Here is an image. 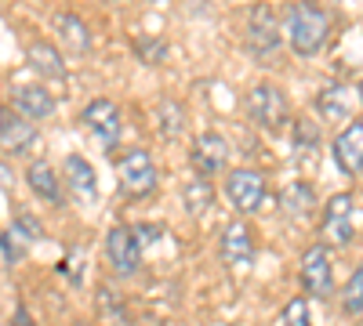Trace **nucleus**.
I'll return each mask as SVG.
<instances>
[{"instance_id":"2eb2a0df","label":"nucleus","mask_w":363,"mask_h":326,"mask_svg":"<svg viewBox=\"0 0 363 326\" xmlns=\"http://www.w3.org/2000/svg\"><path fill=\"white\" fill-rule=\"evenodd\" d=\"M62 167H66V182H69L73 196L84 199V203H95L99 199V174H95V167L87 163V156L73 153V156H66Z\"/></svg>"},{"instance_id":"393cba45","label":"nucleus","mask_w":363,"mask_h":326,"mask_svg":"<svg viewBox=\"0 0 363 326\" xmlns=\"http://www.w3.org/2000/svg\"><path fill=\"white\" fill-rule=\"evenodd\" d=\"M294 141H298V149H313V145L320 141V127L301 116V120L294 124Z\"/></svg>"},{"instance_id":"9b49d317","label":"nucleus","mask_w":363,"mask_h":326,"mask_svg":"<svg viewBox=\"0 0 363 326\" xmlns=\"http://www.w3.org/2000/svg\"><path fill=\"white\" fill-rule=\"evenodd\" d=\"M84 127L95 134L106 149H113V141L120 138V105L109 98H95L84 105Z\"/></svg>"},{"instance_id":"20e7f679","label":"nucleus","mask_w":363,"mask_h":326,"mask_svg":"<svg viewBox=\"0 0 363 326\" xmlns=\"http://www.w3.org/2000/svg\"><path fill=\"white\" fill-rule=\"evenodd\" d=\"M265 196H269V185H265L262 170L240 167V170H229V174H225V199L236 206L240 214H255V211H262Z\"/></svg>"},{"instance_id":"dca6fc26","label":"nucleus","mask_w":363,"mask_h":326,"mask_svg":"<svg viewBox=\"0 0 363 326\" xmlns=\"http://www.w3.org/2000/svg\"><path fill=\"white\" fill-rule=\"evenodd\" d=\"M316 109L327 116V120H345V116H352L356 109V91L349 83H327L320 98H316Z\"/></svg>"},{"instance_id":"6ab92c4d","label":"nucleus","mask_w":363,"mask_h":326,"mask_svg":"<svg viewBox=\"0 0 363 326\" xmlns=\"http://www.w3.org/2000/svg\"><path fill=\"white\" fill-rule=\"evenodd\" d=\"M29 66H33L37 73H44V76H51V80H62L66 76L62 54H58V47L48 44V40H33V44H29Z\"/></svg>"},{"instance_id":"6e6552de","label":"nucleus","mask_w":363,"mask_h":326,"mask_svg":"<svg viewBox=\"0 0 363 326\" xmlns=\"http://www.w3.org/2000/svg\"><path fill=\"white\" fill-rule=\"evenodd\" d=\"M301 286H306L313 298H327L335 290V269H330V254L327 247H309L301 254Z\"/></svg>"},{"instance_id":"f3484780","label":"nucleus","mask_w":363,"mask_h":326,"mask_svg":"<svg viewBox=\"0 0 363 326\" xmlns=\"http://www.w3.org/2000/svg\"><path fill=\"white\" fill-rule=\"evenodd\" d=\"M55 25H58V37H62V47L69 54H87L91 51V29L80 15L73 11H62V15H55Z\"/></svg>"},{"instance_id":"7ed1b4c3","label":"nucleus","mask_w":363,"mask_h":326,"mask_svg":"<svg viewBox=\"0 0 363 326\" xmlns=\"http://www.w3.org/2000/svg\"><path fill=\"white\" fill-rule=\"evenodd\" d=\"M116 182L124 189V196L142 199L157 189V163L145 149H131L116 160Z\"/></svg>"},{"instance_id":"aec40b11","label":"nucleus","mask_w":363,"mask_h":326,"mask_svg":"<svg viewBox=\"0 0 363 326\" xmlns=\"http://www.w3.org/2000/svg\"><path fill=\"white\" fill-rule=\"evenodd\" d=\"M280 206H284L291 218H306V214H313V206H316V192H313V185H309V182H294V185H287V189L280 192Z\"/></svg>"},{"instance_id":"5701e85b","label":"nucleus","mask_w":363,"mask_h":326,"mask_svg":"<svg viewBox=\"0 0 363 326\" xmlns=\"http://www.w3.org/2000/svg\"><path fill=\"white\" fill-rule=\"evenodd\" d=\"M342 308H345V315H363V264L352 272V279L342 293Z\"/></svg>"},{"instance_id":"4468645a","label":"nucleus","mask_w":363,"mask_h":326,"mask_svg":"<svg viewBox=\"0 0 363 326\" xmlns=\"http://www.w3.org/2000/svg\"><path fill=\"white\" fill-rule=\"evenodd\" d=\"M335 160L342 174H359L363 170V120H352L338 138H335Z\"/></svg>"},{"instance_id":"ddd939ff","label":"nucleus","mask_w":363,"mask_h":326,"mask_svg":"<svg viewBox=\"0 0 363 326\" xmlns=\"http://www.w3.org/2000/svg\"><path fill=\"white\" fill-rule=\"evenodd\" d=\"M37 141V127L22 120L18 112H8V116H0V153H8V156H22L29 153V145Z\"/></svg>"},{"instance_id":"f257e3e1","label":"nucleus","mask_w":363,"mask_h":326,"mask_svg":"<svg viewBox=\"0 0 363 326\" xmlns=\"http://www.w3.org/2000/svg\"><path fill=\"white\" fill-rule=\"evenodd\" d=\"M284 33L298 54H316L330 37V15L313 0H294L284 8Z\"/></svg>"},{"instance_id":"b1692460","label":"nucleus","mask_w":363,"mask_h":326,"mask_svg":"<svg viewBox=\"0 0 363 326\" xmlns=\"http://www.w3.org/2000/svg\"><path fill=\"white\" fill-rule=\"evenodd\" d=\"M280 326H313V319H309V305H306V298H294V301H287V305H284V315H280Z\"/></svg>"},{"instance_id":"4be33fe9","label":"nucleus","mask_w":363,"mask_h":326,"mask_svg":"<svg viewBox=\"0 0 363 326\" xmlns=\"http://www.w3.org/2000/svg\"><path fill=\"white\" fill-rule=\"evenodd\" d=\"M182 131H186V112H182V105L178 102H164L160 105V134L164 138H174Z\"/></svg>"},{"instance_id":"412c9836","label":"nucleus","mask_w":363,"mask_h":326,"mask_svg":"<svg viewBox=\"0 0 363 326\" xmlns=\"http://www.w3.org/2000/svg\"><path fill=\"white\" fill-rule=\"evenodd\" d=\"M211 196H215V192H211V185L203 182V177L196 174L193 177V182L186 185V211L193 214V218H200V214H207L211 211Z\"/></svg>"},{"instance_id":"0eeeda50","label":"nucleus","mask_w":363,"mask_h":326,"mask_svg":"<svg viewBox=\"0 0 363 326\" xmlns=\"http://www.w3.org/2000/svg\"><path fill=\"white\" fill-rule=\"evenodd\" d=\"M280 18L272 11V4H255L247 11V25H244V40L251 54H272L280 47Z\"/></svg>"},{"instance_id":"9d476101","label":"nucleus","mask_w":363,"mask_h":326,"mask_svg":"<svg viewBox=\"0 0 363 326\" xmlns=\"http://www.w3.org/2000/svg\"><path fill=\"white\" fill-rule=\"evenodd\" d=\"M189 160H193V170H196L200 177H211V174L225 170V163H229V145H225L222 134L203 131V134H196V141H193Z\"/></svg>"},{"instance_id":"f8f14e48","label":"nucleus","mask_w":363,"mask_h":326,"mask_svg":"<svg viewBox=\"0 0 363 326\" xmlns=\"http://www.w3.org/2000/svg\"><path fill=\"white\" fill-rule=\"evenodd\" d=\"M218 254H222V261H229V264H247V261L255 257V235H251V228H247L244 221H229V225L222 228Z\"/></svg>"},{"instance_id":"bb28decb","label":"nucleus","mask_w":363,"mask_h":326,"mask_svg":"<svg viewBox=\"0 0 363 326\" xmlns=\"http://www.w3.org/2000/svg\"><path fill=\"white\" fill-rule=\"evenodd\" d=\"M359 102H363V83H359Z\"/></svg>"},{"instance_id":"39448f33","label":"nucleus","mask_w":363,"mask_h":326,"mask_svg":"<svg viewBox=\"0 0 363 326\" xmlns=\"http://www.w3.org/2000/svg\"><path fill=\"white\" fill-rule=\"evenodd\" d=\"M352 211H356V196L352 192H338V196H330L327 206H323V225H320V235H323V243L330 247H349L352 243Z\"/></svg>"},{"instance_id":"f03ea898","label":"nucleus","mask_w":363,"mask_h":326,"mask_svg":"<svg viewBox=\"0 0 363 326\" xmlns=\"http://www.w3.org/2000/svg\"><path fill=\"white\" fill-rule=\"evenodd\" d=\"M244 112L251 116V120L265 131H280L287 120H291V98L280 91L277 83H251L247 95H244Z\"/></svg>"},{"instance_id":"a211bd4d","label":"nucleus","mask_w":363,"mask_h":326,"mask_svg":"<svg viewBox=\"0 0 363 326\" xmlns=\"http://www.w3.org/2000/svg\"><path fill=\"white\" fill-rule=\"evenodd\" d=\"M26 182H29V189H33L40 199H48V203H55V206H62V203H66L62 185H58V170H51L48 163H29Z\"/></svg>"},{"instance_id":"423d86ee","label":"nucleus","mask_w":363,"mask_h":326,"mask_svg":"<svg viewBox=\"0 0 363 326\" xmlns=\"http://www.w3.org/2000/svg\"><path fill=\"white\" fill-rule=\"evenodd\" d=\"M106 257L116 276H135L142 264V243L131 225H113L106 232Z\"/></svg>"},{"instance_id":"1a4fd4ad","label":"nucleus","mask_w":363,"mask_h":326,"mask_svg":"<svg viewBox=\"0 0 363 326\" xmlns=\"http://www.w3.org/2000/svg\"><path fill=\"white\" fill-rule=\"evenodd\" d=\"M11 105L29 124L51 120V116H55V98H51L48 87H40V83H15L11 87Z\"/></svg>"},{"instance_id":"cd10ccee","label":"nucleus","mask_w":363,"mask_h":326,"mask_svg":"<svg viewBox=\"0 0 363 326\" xmlns=\"http://www.w3.org/2000/svg\"><path fill=\"white\" fill-rule=\"evenodd\" d=\"M77 326H84V322H77Z\"/></svg>"},{"instance_id":"a878e982","label":"nucleus","mask_w":363,"mask_h":326,"mask_svg":"<svg viewBox=\"0 0 363 326\" xmlns=\"http://www.w3.org/2000/svg\"><path fill=\"white\" fill-rule=\"evenodd\" d=\"M11 326H37V322L26 315V308H18V312H15V322H11Z\"/></svg>"}]
</instances>
